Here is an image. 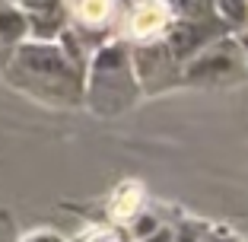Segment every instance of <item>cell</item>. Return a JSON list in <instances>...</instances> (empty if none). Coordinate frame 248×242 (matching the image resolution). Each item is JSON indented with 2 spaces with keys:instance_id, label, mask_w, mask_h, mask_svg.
I'll return each mask as SVG.
<instances>
[{
  "instance_id": "18",
  "label": "cell",
  "mask_w": 248,
  "mask_h": 242,
  "mask_svg": "<svg viewBox=\"0 0 248 242\" xmlns=\"http://www.w3.org/2000/svg\"><path fill=\"white\" fill-rule=\"evenodd\" d=\"M131 3H137V7H140V3H150V0H131Z\"/></svg>"
},
{
  "instance_id": "19",
  "label": "cell",
  "mask_w": 248,
  "mask_h": 242,
  "mask_svg": "<svg viewBox=\"0 0 248 242\" xmlns=\"http://www.w3.org/2000/svg\"><path fill=\"white\" fill-rule=\"evenodd\" d=\"M242 45H245V48H248V35H245V42H242Z\"/></svg>"
},
{
  "instance_id": "17",
  "label": "cell",
  "mask_w": 248,
  "mask_h": 242,
  "mask_svg": "<svg viewBox=\"0 0 248 242\" xmlns=\"http://www.w3.org/2000/svg\"><path fill=\"white\" fill-rule=\"evenodd\" d=\"M197 242H226V239H223V236H201Z\"/></svg>"
},
{
  "instance_id": "20",
  "label": "cell",
  "mask_w": 248,
  "mask_h": 242,
  "mask_svg": "<svg viewBox=\"0 0 248 242\" xmlns=\"http://www.w3.org/2000/svg\"><path fill=\"white\" fill-rule=\"evenodd\" d=\"M16 3H22V0H16Z\"/></svg>"
},
{
  "instance_id": "13",
  "label": "cell",
  "mask_w": 248,
  "mask_h": 242,
  "mask_svg": "<svg viewBox=\"0 0 248 242\" xmlns=\"http://www.w3.org/2000/svg\"><path fill=\"white\" fill-rule=\"evenodd\" d=\"M197 239H201V226H191V223H185V226L172 236V242H197Z\"/></svg>"
},
{
  "instance_id": "10",
  "label": "cell",
  "mask_w": 248,
  "mask_h": 242,
  "mask_svg": "<svg viewBox=\"0 0 248 242\" xmlns=\"http://www.w3.org/2000/svg\"><path fill=\"white\" fill-rule=\"evenodd\" d=\"M22 35H29V32H26V19H22L19 7H3L0 10V38L19 42Z\"/></svg>"
},
{
  "instance_id": "6",
  "label": "cell",
  "mask_w": 248,
  "mask_h": 242,
  "mask_svg": "<svg viewBox=\"0 0 248 242\" xmlns=\"http://www.w3.org/2000/svg\"><path fill=\"white\" fill-rule=\"evenodd\" d=\"M115 0H70L67 16L77 22V29H70L73 35H86L89 29H102L105 22L111 19Z\"/></svg>"
},
{
  "instance_id": "16",
  "label": "cell",
  "mask_w": 248,
  "mask_h": 242,
  "mask_svg": "<svg viewBox=\"0 0 248 242\" xmlns=\"http://www.w3.org/2000/svg\"><path fill=\"white\" fill-rule=\"evenodd\" d=\"M140 242H172V233H169V229H156L153 236H146V239H140Z\"/></svg>"
},
{
  "instance_id": "8",
  "label": "cell",
  "mask_w": 248,
  "mask_h": 242,
  "mask_svg": "<svg viewBox=\"0 0 248 242\" xmlns=\"http://www.w3.org/2000/svg\"><path fill=\"white\" fill-rule=\"evenodd\" d=\"M140 207H143V191H140L134 182H127V185H121V188L115 191L111 217H115V220H137Z\"/></svg>"
},
{
  "instance_id": "15",
  "label": "cell",
  "mask_w": 248,
  "mask_h": 242,
  "mask_svg": "<svg viewBox=\"0 0 248 242\" xmlns=\"http://www.w3.org/2000/svg\"><path fill=\"white\" fill-rule=\"evenodd\" d=\"M22 242H64V239L54 236V233H32V236H26Z\"/></svg>"
},
{
  "instance_id": "14",
  "label": "cell",
  "mask_w": 248,
  "mask_h": 242,
  "mask_svg": "<svg viewBox=\"0 0 248 242\" xmlns=\"http://www.w3.org/2000/svg\"><path fill=\"white\" fill-rule=\"evenodd\" d=\"M0 242H16V229L7 217H0Z\"/></svg>"
},
{
  "instance_id": "2",
  "label": "cell",
  "mask_w": 248,
  "mask_h": 242,
  "mask_svg": "<svg viewBox=\"0 0 248 242\" xmlns=\"http://www.w3.org/2000/svg\"><path fill=\"white\" fill-rule=\"evenodd\" d=\"M140 83L134 77L131 54L124 45H105L89 67L86 99L99 115H118L137 99Z\"/></svg>"
},
{
  "instance_id": "5",
  "label": "cell",
  "mask_w": 248,
  "mask_h": 242,
  "mask_svg": "<svg viewBox=\"0 0 248 242\" xmlns=\"http://www.w3.org/2000/svg\"><path fill=\"white\" fill-rule=\"evenodd\" d=\"M19 13L26 19V32L35 42H54L67 32V3L64 0H22Z\"/></svg>"
},
{
  "instance_id": "7",
  "label": "cell",
  "mask_w": 248,
  "mask_h": 242,
  "mask_svg": "<svg viewBox=\"0 0 248 242\" xmlns=\"http://www.w3.org/2000/svg\"><path fill=\"white\" fill-rule=\"evenodd\" d=\"M166 22H169V13H166V7H162L159 0L140 3L131 13V29L137 32V35H156V32L166 29Z\"/></svg>"
},
{
  "instance_id": "3",
  "label": "cell",
  "mask_w": 248,
  "mask_h": 242,
  "mask_svg": "<svg viewBox=\"0 0 248 242\" xmlns=\"http://www.w3.org/2000/svg\"><path fill=\"white\" fill-rule=\"evenodd\" d=\"M242 74V54L232 42H213L188 64L191 83H223Z\"/></svg>"
},
{
  "instance_id": "12",
  "label": "cell",
  "mask_w": 248,
  "mask_h": 242,
  "mask_svg": "<svg viewBox=\"0 0 248 242\" xmlns=\"http://www.w3.org/2000/svg\"><path fill=\"white\" fill-rule=\"evenodd\" d=\"M77 242H124V236L115 226H89Z\"/></svg>"
},
{
  "instance_id": "11",
  "label": "cell",
  "mask_w": 248,
  "mask_h": 242,
  "mask_svg": "<svg viewBox=\"0 0 248 242\" xmlns=\"http://www.w3.org/2000/svg\"><path fill=\"white\" fill-rule=\"evenodd\" d=\"M213 7L219 10V16H223V26L226 22H242L248 13V0H213Z\"/></svg>"
},
{
  "instance_id": "9",
  "label": "cell",
  "mask_w": 248,
  "mask_h": 242,
  "mask_svg": "<svg viewBox=\"0 0 248 242\" xmlns=\"http://www.w3.org/2000/svg\"><path fill=\"white\" fill-rule=\"evenodd\" d=\"M169 7L178 13V19H188V22L217 19V7H213V0H169Z\"/></svg>"
},
{
  "instance_id": "4",
  "label": "cell",
  "mask_w": 248,
  "mask_h": 242,
  "mask_svg": "<svg viewBox=\"0 0 248 242\" xmlns=\"http://www.w3.org/2000/svg\"><path fill=\"white\" fill-rule=\"evenodd\" d=\"M223 32V22L219 19H204V22H188V19H178L169 26V35H166V48L175 61L185 58H197L204 51L207 45H213Z\"/></svg>"
},
{
  "instance_id": "1",
  "label": "cell",
  "mask_w": 248,
  "mask_h": 242,
  "mask_svg": "<svg viewBox=\"0 0 248 242\" xmlns=\"http://www.w3.org/2000/svg\"><path fill=\"white\" fill-rule=\"evenodd\" d=\"M10 83L45 102L73 105L83 96V67L54 42H22L10 58Z\"/></svg>"
}]
</instances>
